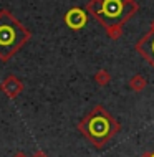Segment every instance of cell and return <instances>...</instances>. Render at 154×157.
Returning <instances> with one entry per match:
<instances>
[{
    "label": "cell",
    "instance_id": "4",
    "mask_svg": "<svg viewBox=\"0 0 154 157\" xmlns=\"http://www.w3.org/2000/svg\"><path fill=\"white\" fill-rule=\"evenodd\" d=\"M134 50L154 68V20L151 22V27H149L146 35L136 41Z\"/></svg>",
    "mask_w": 154,
    "mask_h": 157
},
{
    "label": "cell",
    "instance_id": "9",
    "mask_svg": "<svg viewBox=\"0 0 154 157\" xmlns=\"http://www.w3.org/2000/svg\"><path fill=\"white\" fill-rule=\"evenodd\" d=\"M33 157H46V155H45V152L38 151V152H35V154H33Z\"/></svg>",
    "mask_w": 154,
    "mask_h": 157
},
{
    "label": "cell",
    "instance_id": "8",
    "mask_svg": "<svg viewBox=\"0 0 154 157\" xmlns=\"http://www.w3.org/2000/svg\"><path fill=\"white\" fill-rule=\"evenodd\" d=\"M95 81L100 84V86H106V84L111 81V75L106 70H100V71H96V75H95Z\"/></svg>",
    "mask_w": 154,
    "mask_h": 157
},
{
    "label": "cell",
    "instance_id": "7",
    "mask_svg": "<svg viewBox=\"0 0 154 157\" xmlns=\"http://www.w3.org/2000/svg\"><path fill=\"white\" fill-rule=\"evenodd\" d=\"M146 86H148V79L144 78V76H141V75H134L129 79V88L132 91H136V93L143 91Z\"/></svg>",
    "mask_w": 154,
    "mask_h": 157
},
{
    "label": "cell",
    "instance_id": "3",
    "mask_svg": "<svg viewBox=\"0 0 154 157\" xmlns=\"http://www.w3.org/2000/svg\"><path fill=\"white\" fill-rule=\"evenodd\" d=\"M32 38V33L12 15V12L0 10V61H8Z\"/></svg>",
    "mask_w": 154,
    "mask_h": 157
},
{
    "label": "cell",
    "instance_id": "5",
    "mask_svg": "<svg viewBox=\"0 0 154 157\" xmlns=\"http://www.w3.org/2000/svg\"><path fill=\"white\" fill-rule=\"evenodd\" d=\"M86 22H88V12L83 10V8L75 7L70 8L65 13V23L71 30H81L86 25Z\"/></svg>",
    "mask_w": 154,
    "mask_h": 157
},
{
    "label": "cell",
    "instance_id": "10",
    "mask_svg": "<svg viewBox=\"0 0 154 157\" xmlns=\"http://www.w3.org/2000/svg\"><path fill=\"white\" fill-rule=\"evenodd\" d=\"M143 157H154V152H146Z\"/></svg>",
    "mask_w": 154,
    "mask_h": 157
},
{
    "label": "cell",
    "instance_id": "11",
    "mask_svg": "<svg viewBox=\"0 0 154 157\" xmlns=\"http://www.w3.org/2000/svg\"><path fill=\"white\" fill-rule=\"evenodd\" d=\"M14 157H27V155H25V154H23V152H18V154H15Z\"/></svg>",
    "mask_w": 154,
    "mask_h": 157
},
{
    "label": "cell",
    "instance_id": "1",
    "mask_svg": "<svg viewBox=\"0 0 154 157\" xmlns=\"http://www.w3.org/2000/svg\"><path fill=\"white\" fill-rule=\"evenodd\" d=\"M85 10L101 23L111 40H118L126 22L138 13L139 5L136 0H89Z\"/></svg>",
    "mask_w": 154,
    "mask_h": 157
},
{
    "label": "cell",
    "instance_id": "2",
    "mask_svg": "<svg viewBox=\"0 0 154 157\" xmlns=\"http://www.w3.org/2000/svg\"><path fill=\"white\" fill-rule=\"evenodd\" d=\"M78 131L95 147H103L119 132V122L103 106H95L78 124Z\"/></svg>",
    "mask_w": 154,
    "mask_h": 157
},
{
    "label": "cell",
    "instance_id": "6",
    "mask_svg": "<svg viewBox=\"0 0 154 157\" xmlns=\"http://www.w3.org/2000/svg\"><path fill=\"white\" fill-rule=\"evenodd\" d=\"M0 90L5 93L8 99H15L20 93L23 91V83L17 78L15 75H8L2 83H0Z\"/></svg>",
    "mask_w": 154,
    "mask_h": 157
}]
</instances>
